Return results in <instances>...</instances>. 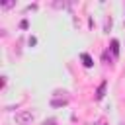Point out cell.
<instances>
[{
  "mask_svg": "<svg viewBox=\"0 0 125 125\" xmlns=\"http://www.w3.org/2000/svg\"><path fill=\"white\" fill-rule=\"evenodd\" d=\"M16 123L18 125H29L31 121H33V113L29 111V109H21V111H18L16 113Z\"/></svg>",
  "mask_w": 125,
  "mask_h": 125,
  "instance_id": "1",
  "label": "cell"
},
{
  "mask_svg": "<svg viewBox=\"0 0 125 125\" xmlns=\"http://www.w3.org/2000/svg\"><path fill=\"white\" fill-rule=\"evenodd\" d=\"M66 104H68L66 98H53L51 100V107H64Z\"/></svg>",
  "mask_w": 125,
  "mask_h": 125,
  "instance_id": "2",
  "label": "cell"
},
{
  "mask_svg": "<svg viewBox=\"0 0 125 125\" xmlns=\"http://www.w3.org/2000/svg\"><path fill=\"white\" fill-rule=\"evenodd\" d=\"M80 59H82V64H84L86 68H90V66L94 64V61H92V57H90L88 53H82V55H80Z\"/></svg>",
  "mask_w": 125,
  "mask_h": 125,
  "instance_id": "3",
  "label": "cell"
},
{
  "mask_svg": "<svg viewBox=\"0 0 125 125\" xmlns=\"http://www.w3.org/2000/svg\"><path fill=\"white\" fill-rule=\"evenodd\" d=\"M105 86H107L105 82H104V84H100V88H98V92H96V98H98V100H102V98H104V94H105Z\"/></svg>",
  "mask_w": 125,
  "mask_h": 125,
  "instance_id": "4",
  "label": "cell"
},
{
  "mask_svg": "<svg viewBox=\"0 0 125 125\" xmlns=\"http://www.w3.org/2000/svg\"><path fill=\"white\" fill-rule=\"evenodd\" d=\"M111 53H113L115 57L119 55V41H117V39H113V41H111Z\"/></svg>",
  "mask_w": 125,
  "mask_h": 125,
  "instance_id": "5",
  "label": "cell"
},
{
  "mask_svg": "<svg viewBox=\"0 0 125 125\" xmlns=\"http://www.w3.org/2000/svg\"><path fill=\"white\" fill-rule=\"evenodd\" d=\"M0 6H2L4 10H10V8H14V6H16V0H12V2H2Z\"/></svg>",
  "mask_w": 125,
  "mask_h": 125,
  "instance_id": "6",
  "label": "cell"
},
{
  "mask_svg": "<svg viewBox=\"0 0 125 125\" xmlns=\"http://www.w3.org/2000/svg\"><path fill=\"white\" fill-rule=\"evenodd\" d=\"M55 8H64V2H53Z\"/></svg>",
  "mask_w": 125,
  "mask_h": 125,
  "instance_id": "7",
  "label": "cell"
},
{
  "mask_svg": "<svg viewBox=\"0 0 125 125\" xmlns=\"http://www.w3.org/2000/svg\"><path fill=\"white\" fill-rule=\"evenodd\" d=\"M20 25H21V27H23V29H27V25H29V23H27V20H23V21H21V23H20Z\"/></svg>",
  "mask_w": 125,
  "mask_h": 125,
  "instance_id": "8",
  "label": "cell"
},
{
  "mask_svg": "<svg viewBox=\"0 0 125 125\" xmlns=\"http://www.w3.org/2000/svg\"><path fill=\"white\" fill-rule=\"evenodd\" d=\"M55 123H57L55 119H47V121H45V125H55Z\"/></svg>",
  "mask_w": 125,
  "mask_h": 125,
  "instance_id": "9",
  "label": "cell"
}]
</instances>
